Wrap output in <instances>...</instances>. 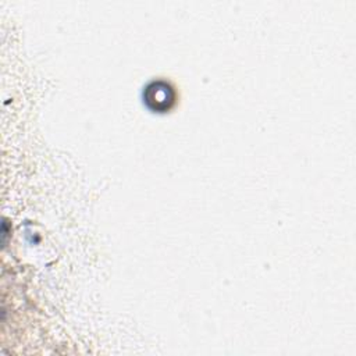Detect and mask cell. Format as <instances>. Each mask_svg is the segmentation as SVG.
Masks as SVG:
<instances>
[{
    "label": "cell",
    "instance_id": "6da1fadb",
    "mask_svg": "<svg viewBox=\"0 0 356 356\" xmlns=\"http://www.w3.org/2000/svg\"><path fill=\"white\" fill-rule=\"evenodd\" d=\"M143 97L150 108L156 111H164L172 106L175 95L168 83L163 81H154L146 86Z\"/></svg>",
    "mask_w": 356,
    "mask_h": 356
}]
</instances>
